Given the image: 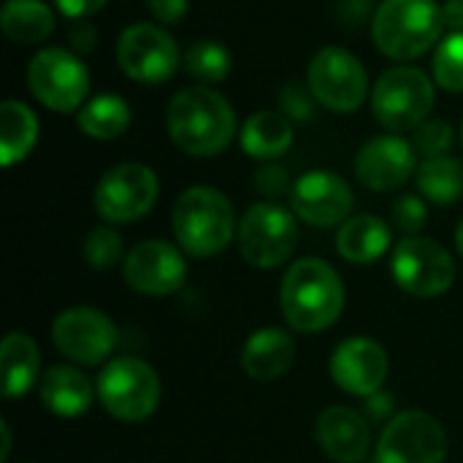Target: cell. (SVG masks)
I'll return each mask as SVG.
<instances>
[{"label": "cell", "instance_id": "e575fe53", "mask_svg": "<svg viewBox=\"0 0 463 463\" xmlns=\"http://www.w3.org/2000/svg\"><path fill=\"white\" fill-rule=\"evenodd\" d=\"M255 190L266 198H279L288 193L290 187V176L282 165H274V163H266L255 171Z\"/></svg>", "mask_w": 463, "mask_h": 463}, {"label": "cell", "instance_id": "4dcf8cb0", "mask_svg": "<svg viewBox=\"0 0 463 463\" xmlns=\"http://www.w3.org/2000/svg\"><path fill=\"white\" fill-rule=\"evenodd\" d=\"M84 260L95 271H111L122 260V236L111 225H98L84 239Z\"/></svg>", "mask_w": 463, "mask_h": 463}, {"label": "cell", "instance_id": "b9f144b4", "mask_svg": "<svg viewBox=\"0 0 463 463\" xmlns=\"http://www.w3.org/2000/svg\"><path fill=\"white\" fill-rule=\"evenodd\" d=\"M0 431H3V453H0V458L5 461V458H8V453H11V429H8V423H5V420L0 423Z\"/></svg>", "mask_w": 463, "mask_h": 463}, {"label": "cell", "instance_id": "8992f818", "mask_svg": "<svg viewBox=\"0 0 463 463\" xmlns=\"http://www.w3.org/2000/svg\"><path fill=\"white\" fill-rule=\"evenodd\" d=\"M160 377L157 372L133 355L109 361L98 377V399L103 410L119 423H144L160 407Z\"/></svg>", "mask_w": 463, "mask_h": 463}, {"label": "cell", "instance_id": "ac0fdd59", "mask_svg": "<svg viewBox=\"0 0 463 463\" xmlns=\"http://www.w3.org/2000/svg\"><path fill=\"white\" fill-rule=\"evenodd\" d=\"M412 174H418V152L407 138L396 133L366 141L355 157L358 182L374 193L399 190L412 179Z\"/></svg>", "mask_w": 463, "mask_h": 463}, {"label": "cell", "instance_id": "d6986e66", "mask_svg": "<svg viewBox=\"0 0 463 463\" xmlns=\"http://www.w3.org/2000/svg\"><path fill=\"white\" fill-rule=\"evenodd\" d=\"M315 434L320 450L336 463H364L372 448V423L350 407H328Z\"/></svg>", "mask_w": 463, "mask_h": 463}, {"label": "cell", "instance_id": "ba28073f", "mask_svg": "<svg viewBox=\"0 0 463 463\" xmlns=\"http://www.w3.org/2000/svg\"><path fill=\"white\" fill-rule=\"evenodd\" d=\"M27 87L33 98L57 114L79 111L90 92V71L71 49H41L27 65Z\"/></svg>", "mask_w": 463, "mask_h": 463}, {"label": "cell", "instance_id": "f1b7e54d", "mask_svg": "<svg viewBox=\"0 0 463 463\" xmlns=\"http://www.w3.org/2000/svg\"><path fill=\"white\" fill-rule=\"evenodd\" d=\"M231 65H233V57L228 52V46H222L214 38H201V41L190 43L182 57V68L187 71V76L201 81L203 87L225 81L231 73Z\"/></svg>", "mask_w": 463, "mask_h": 463}, {"label": "cell", "instance_id": "ab89813d", "mask_svg": "<svg viewBox=\"0 0 463 463\" xmlns=\"http://www.w3.org/2000/svg\"><path fill=\"white\" fill-rule=\"evenodd\" d=\"M372 14V0H339V19L342 24L358 27L369 19Z\"/></svg>", "mask_w": 463, "mask_h": 463}, {"label": "cell", "instance_id": "9a60e30c", "mask_svg": "<svg viewBox=\"0 0 463 463\" xmlns=\"http://www.w3.org/2000/svg\"><path fill=\"white\" fill-rule=\"evenodd\" d=\"M122 277L130 290L141 296H171L182 290L187 279V263L179 247L163 239L136 244L122 260Z\"/></svg>", "mask_w": 463, "mask_h": 463}, {"label": "cell", "instance_id": "5bb4252c", "mask_svg": "<svg viewBox=\"0 0 463 463\" xmlns=\"http://www.w3.org/2000/svg\"><path fill=\"white\" fill-rule=\"evenodd\" d=\"M52 342L57 353H62L68 361L81 366H98L114 353L119 331L114 320L100 309L71 307L57 315L52 326Z\"/></svg>", "mask_w": 463, "mask_h": 463}, {"label": "cell", "instance_id": "83f0119b", "mask_svg": "<svg viewBox=\"0 0 463 463\" xmlns=\"http://www.w3.org/2000/svg\"><path fill=\"white\" fill-rule=\"evenodd\" d=\"M418 190L426 201L450 206L463 198V163L445 155V157H431L418 165Z\"/></svg>", "mask_w": 463, "mask_h": 463}, {"label": "cell", "instance_id": "3957f363", "mask_svg": "<svg viewBox=\"0 0 463 463\" xmlns=\"http://www.w3.org/2000/svg\"><path fill=\"white\" fill-rule=\"evenodd\" d=\"M176 244L193 258L220 255L239 233L233 203L225 193L209 184L187 187L171 212Z\"/></svg>", "mask_w": 463, "mask_h": 463}, {"label": "cell", "instance_id": "8fae6325", "mask_svg": "<svg viewBox=\"0 0 463 463\" xmlns=\"http://www.w3.org/2000/svg\"><path fill=\"white\" fill-rule=\"evenodd\" d=\"M391 274L396 285L418 298L445 296L456 282L453 255L434 239L404 236L391 255Z\"/></svg>", "mask_w": 463, "mask_h": 463}, {"label": "cell", "instance_id": "f35d334b", "mask_svg": "<svg viewBox=\"0 0 463 463\" xmlns=\"http://www.w3.org/2000/svg\"><path fill=\"white\" fill-rule=\"evenodd\" d=\"M109 0H54L57 11L68 19H90L95 16Z\"/></svg>", "mask_w": 463, "mask_h": 463}, {"label": "cell", "instance_id": "e0dca14e", "mask_svg": "<svg viewBox=\"0 0 463 463\" xmlns=\"http://www.w3.org/2000/svg\"><path fill=\"white\" fill-rule=\"evenodd\" d=\"M328 369L334 383L345 393L369 399L383 391L391 372V361L380 342L369 336H350L334 350Z\"/></svg>", "mask_w": 463, "mask_h": 463}, {"label": "cell", "instance_id": "484cf974", "mask_svg": "<svg viewBox=\"0 0 463 463\" xmlns=\"http://www.w3.org/2000/svg\"><path fill=\"white\" fill-rule=\"evenodd\" d=\"M38 141V117L22 100L0 103V160L5 168L22 163Z\"/></svg>", "mask_w": 463, "mask_h": 463}, {"label": "cell", "instance_id": "f546056e", "mask_svg": "<svg viewBox=\"0 0 463 463\" xmlns=\"http://www.w3.org/2000/svg\"><path fill=\"white\" fill-rule=\"evenodd\" d=\"M434 81L448 92H463V33H450L434 49Z\"/></svg>", "mask_w": 463, "mask_h": 463}, {"label": "cell", "instance_id": "44dd1931", "mask_svg": "<svg viewBox=\"0 0 463 463\" xmlns=\"http://www.w3.org/2000/svg\"><path fill=\"white\" fill-rule=\"evenodd\" d=\"M336 250L347 263H374L391 250V225L377 214H355L339 225Z\"/></svg>", "mask_w": 463, "mask_h": 463}, {"label": "cell", "instance_id": "d590c367", "mask_svg": "<svg viewBox=\"0 0 463 463\" xmlns=\"http://www.w3.org/2000/svg\"><path fill=\"white\" fill-rule=\"evenodd\" d=\"M68 43L76 54H90L98 46V30L90 19H71Z\"/></svg>", "mask_w": 463, "mask_h": 463}, {"label": "cell", "instance_id": "52a82bcc", "mask_svg": "<svg viewBox=\"0 0 463 463\" xmlns=\"http://www.w3.org/2000/svg\"><path fill=\"white\" fill-rule=\"evenodd\" d=\"M239 252L252 269L282 266L298 244V217L282 203L263 201L250 206L239 220Z\"/></svg>", "mask_w": 463, "mask_h": 463}, {"label": "cell", "instance_id": "7c38bea8", "mask_svg": "<svg viewBox=\"0 0 463 463\" xmlns=\"http://www.w3.org/2000/svg\"><path fill=\"white\" fill-rule=\"evenodd\" d=\"M157 174L144 163H119L109 168L95 187V209L109 225L141 220L157 201Z\"/></svg>", "mask_w": 463, "mask_h": 463}, {"label": "cell", "instance_id": "1f68e13d", "mask_svg": "<svg viewBox=\"0 0 463 463\" xmlns=\"http://www.w3.org/2000/svg\"><path fill=\"white\" fill-rule=\"evenodd\" d=\"M453 138H456V133L448 119H426L423 125H418L412 130V146L426 160L445 157L453 146Z\"/></svg>", "mask_w": 463, "mask_h": 463}, {"label": "cell", "instance_id": "9c48e42d", "mask_svg": "<svg viewBox=\"0 0 463 463\" xmlns=\"http://www.w3.org/2000/svg\"><path fill=\"white\" fill-rule=\"evenodd\" d=\"M307 84L334 114H355L369 98V73L345 46H323L309 62Z\"/></svg>", "mask_w": 463, "mask_h": 463}, {"label": "cell", "instance_id": "7a4b0ae2", "mask_svg": "<svg viewBox=\"0 0 463 463\" xmlns=\"http://www.w3.org/2000/svg\"><path fill=\"white\" fill-rule=\"evenodd\" d=\"M345 285L336 269L320 258L296 260L279 285V307L296 334H320L345 312Z\"/></svg>", "mask_w": 463, "mask_h": 463}, {"label": "cell", "instance_id": "cb8c5ba5", "mask_svg": "<svg viewBox=\"0 0 463 463\" xmlns=\"http://www.w3.org/2000/svg\"><path fill=\"white\" fill-rule=\"evenodd\" d=\"M0 374H3V396L22 399L41 377V353L38 345L27 334H8L0 347Z\"/></svg>", "mask_w": 463, "mask_h": 463}, {"label": "cell", "instance_id": "7402d4cb", "mask_svg": "<svg viewBox=\"0 0 463 463\" xmlns=\"http://www.w3.org/2000/svg\"><path fill=\"white\" fill-rule=\"evenodd\" d=\"M41 404L57 418H79L92 407V385L73 366H52L38 385Z\"/></svg>", "mask_w": 463, "mask_h": 463}, {"label": "cell", "instance_id": "d6a6232c", "mask_svg": "<svg viewBox=\"0 0 463 463\" xmlns=\"http://www.w3.org/2000/svg\"><path fill=\"white\" fill-rule=\"evenodd\" d=\"M315 106L317 98L309 90V84L304 81H288L279 90V111L290 119V122H307L315 117Z\"/></svg>", "mask_w": 463, "mask_h": 463}, {"label": "cell", "instance_id": "5b68a950", "mask_svg": "<svg viewBox=\"0 0 463 463\" xmlns=\"http://www.w3.org/2000/svg\"><path fill=\"white\" fill-rule=\"evenodd\" d=\"M434 81L418 65L388 68L372 90V111L391 133H407L423 125L434 109Z\"/></svg>", "mask_w": 463, "mask_h": 463}, {"label": "cell", "instance_id": "603a6c76", "mask_svg": "<svg viewBox=\"0 0 463 463\" xmlns=\"http://www.w3.org/2000/svg\"><path fill=\"white\" fill-rule=\"evenodd\" d=\"M293 122L282 111H255L244 125H241V149L255 157V160H277L293 146Z\"/></svg>", "mask_w": 463, "mask_h": 463}, {"label": "cell", "instance_id": "ee69618b", "mask_svg": "<svg viewBox=\"0 0 463 463\" xmlns=\"http://www.w3.org/2000/svg\"><path fill=\"white\" fill-rule=\"evenodd\" d=\"M461 144H463V125H461Z\"/></svg>", "mask_w": 463, "mask_h": 463}, {"label": "cell", "instance_id": "ffe728a7", "mask_svg": "<svg viewBox=\"0 0 463 463\" xmlns=\"http://www.w3.org/2000/svg\"><path fill=\"white\" fill-rule=\"evenodd\" d=\"M296 361V342L282 328H260L255 331L241 350V369L255 383H274L290 372Z\"/></svg>", "mask_w": 463, "mask_h": 463}, {"label": "cell", "instance_id": "4316f807", "mask_svg": "<svg viewBox=\"0 0 463 463\" xmlns=\"http://www.w3.org/2000/svg\"><path fill=\"white\" fill-rule=\"evenodd\" d=\"M133 122L130 106L125 98L119 95H98L92 100H87L79 114H76V125L84 136L95 138V141H114L119 138Z\"/></svg>", "mask_w": 463, "mask_h": 463}, {"label": "cell", "instance_id": "d4e9b609", "mask_svg": "<svg viewBox=\"0 0 463 463\" xmlns=\"http://www.w3.org/2000/svg\"><path fill=\"white\" fill-rule=\"evenodd\" d=\"M0 30L8 41L22 46L43 43L54 33V11L43 0H5Z\"/></svg>", "mask_w": 463, "mask_h": 463}, {"label": "cell", "instance_id": "74e56055", "mask_svg": "<svg viewBox=\"0 0 463 463\" xmlns=\"http://www.w3.org/2000/svg\"><path fill=\"white\" fill-rule=\"evenodd\" d=\"M393 407H396L393 396H388V393L380 391V393L364 399V418H366L369 423H388Z\"/></svg>", "mask_w": 463, "mask_h": 463}, {"label": "cell", "instance_id": "2e32d148", "mask_svg": "<svg viewBox=\"0 0 463 463\" xmlns=\"http://www.w3.org/2000/svg\"><path fill=\"white\" fill-rule=\"evenodd\" d=\"M290 206L298 220L315 228H334L350 220L355 195L334 171H309L290 187Z\"/></svg>", "mask_w": 463, "mask_h": 463}, {"label": "cell", "instance_id": "7bdbcfd3", "mask_svg": "<svg viewBox=\"0 0 463 463\" xmlns=\"http://www.w3.org/2000/svg\"><path fill=\"white\" fill-rule=\"evenodd\" d=\"M456 250L461 252V258H463V220H461V225L456 228Z\"/></svg>", "mask_w": 463, "mask_h": 463}, {"label": "cell", "instance_id": "60d3db41", "mask_svg": "<svg viewBox=\"0 0 463 463\" xmlns=\"http://www.w3.org/2000/svg\"><path fill=\"white\" fill-rule=\"evenodd\" d=\"M442 19L450 33H463V0H448L442 5Z\"/></svg>", "mask_w": 463, "mask_h": 463}, {"label": "cell", "instance_id": "4fadbf2b", "mask_svg": "<svg viewBox=\"0 0 463 463\" xmlns=\"http://www.w3.org/2000/svg\"><path fill=\"white\" fill-rule=\"evenodd\" d=\"M448 434L442 423L420 410L393 415L377 442V463H445Z\"/></svg>", "mask_w": 463, "mask_h": 463}, {"label": "cell", "instance_id": "277c9868", "mask_svg": "<svg viewBox=\"0 0 463 463\" xmlns=\"http://www.w3.org/2000/svg\"><path fill=\"white\" fill-rule=\"evenodd\" d=\"M442 30V5L434 0H383L372 16L374 46L396 62H412L431 52Z\"/></svg>", "mask_w": 463, "mask_h": 463}, {"label": "cell", "instance_id": "30bf717a", "mask_svg": "<svg viewBox=\"0 0 463 463\" xmlns=\"http://www.w3.org/2000/svg\"><path fill=\"white\" fill-rule=\"evenodd\" d=\"M182 52L168 30L152 22H138L122 30L117 41V62L122 73L144 87L165 84L182 65Z\"/></svg>", "mask_w": 463, "mask_h": 463}, {"label": "cell", "instance_id": "836d02e7", "mask_svg": "<svg viewBox=\"0 0 463 463\" xmlns=\"http://www.w3.org/2000/svg\"><path fill=\"white\" fill-rule=\"evenodd\" d=\"M426 217H429V209L420 195H402L393 203V225L404 236H418V231L426 225Z\"/></svg>", "mask_w": 463, "mask_h": 463}, {"label": "cell", "instance_id": "6da1fadb", "mask_svg": "<svg viewBox=\"0 0 463 463\" xmlns=\"http://www.w3.org/2000/svg\"><path fill=\"white\" fill-rule=\"evenodd\" d=\"M165 130L184 155L214 157L236 138V111L228 98L212 87H184L168 103Z\"/></svg>", "mask_w": 463, "mask_h": 463}, {"label": "cell", "instance_id": "8d00e7d4", "mask_svg": "<svg viewBox=\"0 0 463 463\" xmlns=\"http://www.w3.org/2000/svg\"><path fill=\"white\" fill-rule=\"evenodd\" d=\"M146 8L160 24H179L187 16L190 0H146Z\"/></svg>", "mask_w": 463, "mask_h": 463}]
</instances>
